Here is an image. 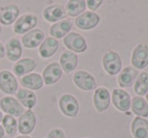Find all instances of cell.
<instances>
[{
	"label": "cell",
	"instance_id": "e575fe53",
	"mask_svg": "<svg viewBox=\"0 0 148 138\" xmlns=\"http://www.w3.org/2000/svg\"><path fill=\"white\" fill-rule=\"evenodd\" d=\"M16 138H31L29 136H25V135H23V136H18V137Z\"/></svg>",
	"mask_w": 148,
	"mask_h": 138
},
{
	"label": "cell",
	"instance_id": "d6986e66",
	"mask_svg": "<svg viewBox=\"0 0 148 138\" xmlns=\"http://www.w3.org/2000/svg\"><path fill=\"white\" fill-rule=\"evenodd\" d=\"M134 138H148V121L141 117H136L131 125Z\"/></svg>",
	"mask_w": 148,
	"mask_h": 138
},
{
	"label": "cell",
	"instance_id": "8d00e7d4",
	"mask_svg": "<svg viewBox=\"0 0 148 138\" xmlns=\"http://www.w3.org/2000/svg\"><path fill=\"white\" fill-rule=\"evenodd\" d=\"M0 35H1V25H0Z\"/></svg>",
	"mask_w": 148,
	"mask_h": 138
},
{
	"label": "cell",
	"instance_id": "7402d4cb",
	"mask_svg": "<svg viewBox=\"0 0 148 138\" xmlns=\"http://www.w3.org/2000/svg\"><path fill=\"white\" fill-rule=\"evenodd\" d=\"M72 27V23L69 19H64L62 21H58L55 25L50 27V35L54 39L64 38Z\"/></svg>",
	"mask_w": 148,
	"mask_h": 138
},
{
	"label": "cell",
	"instance_id": "4fadbf2b",
	"mask_svg": "<svg viewBox=\"0 0 148 138\" xmlns=\"http://www.w3.org/2000/svg\"><path fill=\"white\" fill-rule=\"evenodd\" d=\"M19 15V8L14 4L0 7V23L9 25L13 23Z\"/></svg>",
	"mask_w": 148,
	"mask_h": 138
},
{
	"label": "cell",
	"instance_id": "836d02e7",
	"mask_svg": "<svg viewBox=\"0 0 148 138\" xmlns=\"http://www.w3.org/2000/svg\"><path fill=\"white\" fill-rule=\"evenodd\" d=\"M2 119H3V115H2V112L0 111V122H2Z\"/></svg>",
	"mask_w": 148,
	"mask_h": 138
},
{
	"label": "cell",
	"instance_id": "d590c367",
	"mask_svg": "<svg viewBox=\"0 0 148 138\" xmlns=\"http://www.w3.org/2000/svg\"><path fill=\"white\" fill-rule=\"evenodd\" d=\"M146 100H147V102H148V93H147V95H146Z\"/></svg>",
	"mask_w": 148,
	"mask_h": 138
},
{
	"label": "cell",
	"instance_id": "44dd1931",
	"mask_svg": "<svg viewBox=\"0 0 148 138\" xmlns=\"http://www.w3.org/2000/svg\"><path fill=\"white\" fill-rule=\"evenodd\" d=\"M138 75V70L134 67H126L124 68L122 72L120 73L118 77L120 87H130L133 85V82L135 81L136 77Z\"/></svg>",
	"mask_w": 148,
	"mask_h": 138
},
{
	"label": "cell",
	"instance_id": "8fae6325",
	"mask_svg": "<svg viewBox=\"0 0 148 138\" xmlns=\"http://www.w3.org/2000/svg\"><path fill=\"white\" fill-rule=\"evenodd\" d=\"M62 76V68L59 63H50L43 71V81L50 85L57 82Z\"/></svg>",
	"mask_w": 148,
	"mask_h": 138
},
{
	"label": "cell",
	"instance_id": "8992f818",
	"mask_svg": "<svg viewBox=\"0 0 148 138\" xmlns=\"http://www.w3.org/2000/svg\"><path fill=\"white\" fill-rule=\"evenodd\" d=\"M36 124H37L36 115L34 114L33 111L29 110V111H25L19 117L17 129H18L19 133L23 134V135H27V134H29L34 131V129L36 127Z\"/></svg>",
	"mask_w": 148,
	"mask_h": 138
},
{
	"label": "cell",
	"instance_id": "2e32d148",
	"mask_svg": "<svg viewBox=\"0 0 148 138\" xmlns=\"http://www.w3.org/2000/svg\"><path fill=\"white\" fill-rule=\"evenodd\" d=\"M44 19L50 23H55V21H59L61 19L66 17V11L62 5L59 4H54L51 6H48L47 8L44 10Z\"/></svg>",
	"mask_w": 148,
	"mask_h": 138
},
{
	"label": "cell",
	"instance_id": "4dcf8cb0",
	"mask_svg": "<svg viewBox=\"0 0 148 138\" xmlns=\"http://www.w3.org/2000/svg\"><path fill=\"white\" fill-rule=\"evenodd\" d=\"M86 4L90 10L95 11L103 4V1L101 0H88V1H86Z\"/></svg>",
	"mask_w": 148,
	"mask_h": 138
},
{
	"label": "cell",
	"instance_id": "d6a6232c",
	"mask_svg": "<svg viewBox=\"0 0 148 138\" xmlns=\"http://www.w3.org/2000/svg\"><path fill=\"white\" fill-rule=\"evenodd\" d=\"M3 136H4V129H3V127L0 126V138H2Z\"/></svg>",
	"mask_w": 148,
	"mask_h": 138
},
{
	"label": "cell",
	"instance_id": "7c38bea8",
	"mask_svg": "<svg viewBox=\"0 0 148 138\" xmlns=\"http://www.w3.org/2000/svg\"><path fill=\"white\" fill-rule=\"evenodd\" d=\"M112 100L114 106L122 112L128 111L131 107V99L129 93L123 89H114Z\"/></svg>",
	"mask_w": 148,
	"mask_h": 138
},
{
	"label": "cell",
	"instance_id": "5bb4252c",
	"mask_svg": "<svg viewBox=\"0 0 148 138\" xmlns=\"http://www.w3.org/2000/svg\"><path fill=\"white\" fill-rule=\"evenodd\" d=\"M44 38H45L44 32L40 29H36L32 30L27 34H25L23 37V39H21V42H23V45L25 48L33 49V48L38 47V46L43 43Z\"/></svg>",
	"mask_w": 148,
	"mask_h": 138
},
{
	"label": "cell",
	"instance_id": "1f68e13d",
	"mask_svg": "<svg viewBox=\"0 0 148 138\" xmlns=\"http://www.w3.org/2000/svg\"><path fill=\"white\" fill-rule=\"evenodd\" d=\"M5 56V47L2 43H0V58H3Z\"/></svg>",
	"mask_w": 148,
	"mask_h": 138
},
{
	"label": "cell",
	"instance_id": "7a4b0ae2",
	"mask_svg": "<svg viewBox=\"0 0 148 138\" xmlns=\"http://www.w3.org/2000/svg\"><path fill=\"white\" fill-rule=\"evenodd\" d=\"M103 65L105 70L110 75H116L120 72L122 67L121 57L117 52L109 51L103 57Z\"/></svg>",
	"mask_w": 148,
	"mask_h": 138
},
{
	"label": "cell",
	"instance_id": "9a60e30c",
	"mask_svg": "<svg viewBox=\"0 0 148 138\" xmlns=\"http://www.w3.org/2000/svg\"><path fill=\"white\" fill-rule=\"evenodd\" d=\"M93 104H95V109L99 112H103L109 108L111 104V97L110 93L105 87H99L95 91L93 95Z\"/></svg>",
	"mask_w": 148,
	"mask_h": 138
},
{
	"label": "cell",
	"instance_id": "e0dca14e",
	"mask_svg": "<svg viewBox=\"0 0 148 138\" xmlns=\"http://www.w3.org/2000/svg\"><path fill=\"white\" fill-rule=\"evenodd\" d=\"M77 64H78V56L73 52L65 51L60 57V65L62 70H64L66 73H70L72 70H74Z\"/></svg>",
	"mask_w": 148,
	"mask_h": 138
},
{
	"label": "cell",
	"instance_id": "4316f807",
	"mask_svg": "<svg viewBox=\"0 0 148 138\" xmlns=\"http://www.w3.org/2000/svg\"><path fill=\"white\" fill-rule=\"evenodd\" d=\"M86 7V1L83 0H71L68 1L66 5V14L70 16H76L80 13L84 12Z\"/></svg>",
	"mask_w": 148,
	"mask_h": 138
},
{
	"label": "cell",
	"instance_id": "d4e9b609",
	"mask_svg": "<svg viewBox=\"0 0 148 138\" xmlns=\"http://www.w3.org/2000/svg\"><path fill=\"white\" fill-rule=\"evenodd\" d=\"M16 97L19 103H21L23 107L27 108V109H32L37 104V97L33 91H29V89H19L16 93Z\"/></svg>",
	"mask_w": 148,
	"mask_h": 138
},
{
	"label": "cell",
	"instance_id": "484cf974",
	"mask_svg": "<svg viewBox=\"0 0 148 138\" xmlns=\"http://www.w3.org/2000/svg\"><path fill=\"white\" fill-rule=\"evenodd\" d=\"M132 111L138 117H148V104L142 97H133L131 102Z\"/></svg>",
	"mask_w": 148,
	"mask_h": 138
},
{
	"label": "cell",
	"instance_id": "603a6c76",
	"mask_svg": "<svg viewBox=\"0 0 148 138\" xmlns=\"http://www.w3.org/2000/svg\"><path fill=\"white\" fill-rule=\"evenodd\" d=\"M59 43L56 39L54 38H46L43 41V43L40 45L39 52L40 55L43 58H49L51 56H53L56 53L58 49Z\"/></svg>",
	"mask_w": 148,
	"mask_h": 138
},
{
	"label": "cell",
	"instance_id": "ac0fdd59",
	"mask_svg": "<svg viewBox=\"0 0 148 138\" xmlns=\"http://www.w3.org/2000/svg\"><path fill=\"white\" fill-rule=\"evenodd\" d=\"M36 66H37V63L35 62V60L31 59V58H23L13 65L12 69L16 76H23L33 71Z\"/></svg>",
	"mask_w": 148,
	"mask_h": 138
},
{
	"label": "cell",
	"instance_id": "83f0119b",
	"mask_svg": "<svg viewBox=\"0 0 148 138\" xmlns=\"http://www.w3.org/2000/svg\"><path fill=\"white\" fill-rule=\"evenodd\" d=\"M134 91L141 97L148 93V73L143 72L138 76L134 84Z\"/></svg>",
	"mask_w": 148,
	"mask_h": 138
},
{
	"label": "cell",
	"instance_id": "52a82bcc",
	"mask_svg": "<svg viewBox=\"0 0 148 138\" xmlns=\"http://www.w3.org/2000/svg\"><path fill=\"white\" fill-rule=\"evenodd\" d=\"M37 25L38 17L35 14L29 13V14H25L21 16L15 21L14 25H13V31L18 35H23V34L29 32V30L34 29Z\"/></svg>",
	"mask_w": 148,
	"mask_h": 138
},
{
	"label": "cell",
	"instance_id": "3957f363",
	"mask_svg": "<svg viewBox=\"0 0 148 138\" xmlns=\"http://www.w3.org/2000/svg\"><path fill=\"white\" fill-rule=\"evenodd\" d=\"M64 44L68 49L76 53H82L87 49L85 39L77 33H70L64 38Z\"/></svg>",
	"mask_w": 148,
	"mask_h": 138
},
{
	"label": "cell",
	"instance_id": "f546056e",
	"mask_svg": "<svg viewBox=\"0 0 148 138\" xmlns=\"http://www.w3.org/2000/svg\"><path fill=\"white\" fill-rule=\"evenodd\" d=\"M47 138H65V134L61 129H53L49 132Z\"/></svg>",
	"mask_w": 148,
	"mask_h": 138
},
{
	"label": "cell",
	"instance_id": "6da1fadb",
	"mask_svg": "<svg viewBox=\"0 0 148 138\" xmlns=\"http://www.w3.org/2000/svg\"><path fill=\"white\" fill-rule=\"evenodd\" d=\"M59 107L64 115L71 118L76 117L79 111L78 101L71 95H62L59 100Z\"/></svg>",
	"mask_w": 148,
	"mask_h": 138
},
{
	"label": "cell",
	"instance_id": "f1b7e54d",
	"mask_svg": "<svg viewBox=\"0 0 148 138\" xmlns=\"http://www.w3.org/2000/svg\"><path fill=\"white\" fill-rule=\"evenodd\" d=\"M2 125L8 135H14L17 131V122L12 116L5 115L2 119Z\"/></svg>",
	"mask_w": 148,
	"mask_h": 138
},
{
	"label": "cell",
	"instance_id": "5b68a950",
	"mask_svg": "<svg viewBox=\"0 0 148 138\" xmlns=\"http://www.w3.org/2000/svg\"><path fill=\"white\" fill-rule=\"evenodd\" d=\"M0 108L6 115L12 117H19L23 114V107L12 97H4L0 100Z\"/></svg>",
	"mask_w": 148,
	"mask_h": 138
},
{
	"label": "cell",
	"instance_id": "ba28073f",
	"mask_svg": "<svg viewBox=\"0 0 148 138\" xmlns=\"http://www.w3.org/2000/svg\"><path fill=\"white\" fill-rule=\"evenodd\" d=\"M73 81L82 91H91L97 87L95 77L91 74H89L88 72L83 70L77 71L73 75Z\"/></svg>",
	"mask_w": 148,
	"mask_h": 138
},
{
	"label": "cell",
	"instance_id": "30bf717a",
	"mask_svg": "<svg viewBox=\"0 0 148 138\" xmlns=\"http://www.w3.org/2000/svg\"><path fill=\"white\" fill-rule=\"evenodd\" d=\"M99 23V16L91 11H85L76 17L75 25L81 30H91Z\"/></svg>",
	"mask_w": 148,
	"mask_h": 138
},
{
	"label": "cell",
	"instance_id": "9c48e42d",
	"mask_svg": "<svg viewBox=\"0 0 148 138\" xmlns=\"http://www.w3.org/2000/svg\"><path fill=\"white\" fill-rule=\"evenodd\" d=\"M0 89L7 95H12L17 91L16 78L11 72L7 70L0 72Z\"/></svg>",
	"mask_w": 148,
	"mask_h": 138
},
{
	"label": "cell",
	"instance_id": "cb8c5ba5",
	"mask_svg": "<svg viewBox=\"0 0 148 138\" xmlns=\"http://www.w3.org/2000/svg\"><path fill=\"white\" fill-rule=\"evenodd\" d=\"M21 83L23 87H27L33 91H38V89H42L43 87V77L38 73H31V74H27L21 78Z\"/></svg>",
	"mask_w": 148,
	"mask_h": 138
},
{
	"label": "cell",
	"instance_id": "ffe728a7",
	"mask_svg": "<svg viewBox=\"0 0 148 138\" xmlns=\"http://www.w3.org/2000/svg\"><path fill=\"white\" fill-rule=\"evenodd\" d=\"M23 53V46L17 39H11L6 43L5 55L7 59L12 62H15L21 58Z\"/></svg>",
	"mask_w": 148,
	"mask_h": 138
},
{
	"label": "cell",
	"instance_id": "277c9868",
	"mask_svg": "<svg viewBox=\"0 0 148 138\" xmlns=\"http://www.w3.org/2000/svg\"><path fill=\"white\" fill-rule=\"evenodd\" d=\"M131 63L135 69H143L148 65L147 46L140 44L134 49L131 57Z\"/></svg>",
	"mask_w": 148,
	"mask_h": 138
}]
</instances>
